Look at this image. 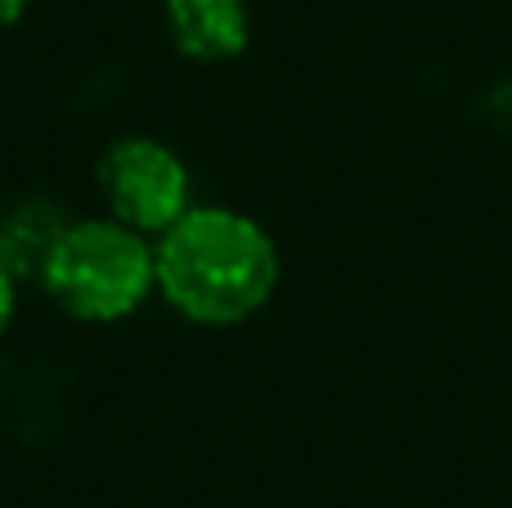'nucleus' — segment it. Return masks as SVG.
Segmentation results:
<instances>
[{"label":"nucleus","mask_w":512,"mask_h":508,"mask_svg":"<svg viewBox=\"0 0 512 508\" xmlns=\"http://www.w3.org/2000/svg\"><path fill=\"white\" fill-rule=\"evenodd\" d=\"M153 252L158 297L203 329H230L265 311L283 270L270 230L225 203H194L153 239Z\"/></svg>","instance_id":"nucleus-1"},{"label":"nucleus","mask_w":512,"mask_h":508,"mask_svg":"<svg viewBox=\"0 0 512 508\" xmlns=\"http://www.w3.org/2000/svg\"><path fill=\"white\" fill-rule=\"evenodd\" d=\"M36 284L72 320L117 324L158 297V252L117 216H77L50 243Z\"/></svg>","instance_id":"nucleus-2"},{"label":"nucleus","mask_w":512,"mask_h":508,"mask_svg":"<svg viewBox=\"0 0 512 508\" xmlns=\"http://www.w3.org/2000/svg\"><path fill=\"white\" fill-rule=\"evenodd\" d=\"M99 194L108 216L158 239L194 207L189 162L158 135H122L99 158Z\"/></svg>","instance_id":"nucleus-3"},{"label":"nucleus","mask_w":512,"mask_h":508,"mask_svg":"<svg viewBox=\"0 0 512 508\" xmlns=\"http://www.w3.org/2000/svg\"><path fill=\"white\" fill-rule=\"evenodd\" d=\"M167 36L185 59L225 63L248 50L252 14L248 0H167L162 5Z\"/></svg>","instance_id":"nucleus-4"},{"label":"nucleus","mask_w":512,"mask_h":508,"mask_svg":"<svg viewBox=\"0 0 512 508\" xmlns=\"http://www.w3.org/2000/svg\"><path fill=\"white\" fill-rule=\"evenodd\" d=\"M63 225L68 221H63L50 203H41V198L18 203L14 212L0 216V257L9 261V270H14L18 279L36 275L41 261H45V252H50V243L59 239Z\"/></svg>","instance_id":"nucleus-5"},{"label":"nucleus","mask_w":512,"mask_h":508,"mask_svg":"<svg viewBox=\"0 0 512 508\" xmlns=\"http://www.w3.org/2000/svg\"><path fill=\"white\" fill-rule=\"evenodd\" d=\"M18 315V275L9 270V261L0 257V338H5V329L14 324Z\"/></svg>","instance_id":"nucleus-6"},{"label":"nucleus","mask_w":512,"mask_h":508,"mask_svg":"<svg viewBox=\"0 0 512 508\" xmlns=\"http://www.w3.org/2000/svg\"><path fill=\"white\" fill-rule=\"evenodd\" d=\"M32 9V0H0V27H9V23H18V18Z\"/></svg>","instance_id":"nucleus-7"}]
</instances>
